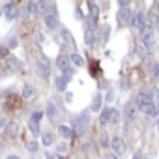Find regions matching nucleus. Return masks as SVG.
Listing matches in <instances>:
<instances>
[{
    "label": "nucleus",
    "instance_id": "nucleus-23",
    "mask_svg": "<svg viewBox=\"0 0 159 159\" xmlns=\"http://www.w3.org/2000/svg\"><path fill=\"white\" fill-rule=\"evenodd\" d=\"M88 8L92 10V19H96V17H98V13H99L98 4H96V2H88Z\"/></svg>",
    "mask_w": 159,
    "mask_h": 159
},
{
    "label": "nucleus",
    "instance_id": "nucleus-29",
    "mask_svg": "<svg viewBox=\"0 0 159 159\" xmlns=\"http://www.w3.org/2000/svg\"><path fill=\"white\" fill-rule=\"evenodd\" d=\"M137 109V103H127V116H133Z\"/></svg>",
    "mask_w": 159,
    "mask_h": 159
},
{
    "label": "nucleus",
    "instance_id": "nucleus-45",
    "mask_svg": "<svg viewBox=\"0 0 159 159\" xmlns=\"http://www.w3.org/2000/svg\"><path fill=\"white\" fill-rule=\"evenodd\" d=\"M109 159H118V157H116V155H114V153H112V155H111V157H109Z\"/></svg>",
    "mask_w": 159,
    "mask_h": 159
},
{
    "label": "nucleus",
    "instance_id": "nucleus-10",
    "mask_svg": "<svg viewBox=\"0 0 159 159\" xmlns=\"http://www.w3.org/2000/svg\"><path fill=\"white\" fill-rule=\"evenodd\" d=\"M6 135L8 137H17L19 135V124L17 122H10L6 125Z\"/></svg>",
    "mask_w": 159,
    "mask_h": 159
},
{
    "label": "nucleus",
    "instance_id": "nucleus-20",
    "mask_svg": "<svg viewBox=\"0 0 159 159\" xmlns=\"http://www.w3.org/2000/svg\"><path fill=\"white\" fill-rule=\"evenodd\" d=\"M58 133H60L62 137H66V139H69L73 131H71V127H67V125H60V127H58Z\"/></svg>",
    "mask_w": 159,
    "mask_h": 159
},
{
    "label": "nucleus",
    "instance_id": "nucleus-44",
    "mask_svg": "<svg viewBox=\"0 0 159 159\" xmlns=\"http://www.w3.org/2000/svg\"><path fill=\"white\" fill-rule=\"evenodd\" d=\"M47 159H54V155H51V153H47Z\"/></svg>",
    "mask_w": 159,
    "mask_h": 159
},
{
    "label": "nucleus",
    "instance_id": "nucleus-5",
    "mask_svg": "<svg viewBox=\"0 0 159 159\" xmlns=\"http://www.w3.org/2000/svg\"><path fill=\"white\" fill-rule=\"evenodd\" d=\"M6 67L11 69V71H21L23 64H21V60H17L15 56H10V58H6Z\"/></svg>",
    "mask_w": 159,
    "mask_h": 159
},
{
    "label": "nucleus",
    "instance_id": "nucleus-24",
    "mask_svg": "<svg viewBox=\"0 0 159 159\" xmlns=\"http://www.w3.org/2000/svg\"><path fill=\"white\" fill-rule=\"evenodd\" d=\"M101 96H96L94 98V103H92V111H99V107H101Z\"/></svg>",
    "mask_w": 159,
    "mask_h": 159
},
{
    "label": "nucleus",
    "instance_id": "nucleus-21",
    "mask_svg": "<svg viewBox=\"0 0 159 159\" xmlns=\"http://www.w3.org/2000/svg\"><path fill=\"white\" fill-rule=\"evenodd\" d=\"M118 120H120V112H118L116 109H111V116H109V122H111V124H118Z\"/></svg>",
    "mask_w": 159,
    "mask_h": 159
},
{
    "label": "nucleus",
    "instance_id": "nucleus-22",
    "mask_svg": "<svg viewBox=\"0 0 159 159\" xmlns=\"http://www.w3.org/2000/svg\"><path fill=\"white\" fill-rule=\"evenodd\" d=\"M109 32H111V26H109V25H103V26H101V39H103V41L109 39Z\"/></svg>",
    "mask_w": 159,
    "mask_h": 159
},
{
    "label": "nucleus",
    "instance_id": "nucleus-32",
    "mask_svg": "<svg viewBox=\"0 0 159 159\" xmlns=\"http://www.w3.org/2000/svg\"><path fill=\"white\" fill-rule=\"evenodd\" d=\"M28 125H30V131H32L34 135H38V133H39V125H38V124H34V122H30Z\"/></svg>",
    "mask_w": 159,
    "mask_h": 159
},
{
    "label": "nucleus",
    "instance_id": "nucleus-34",
    "mask_svg": "<svg viewBox=\"0 0 159 159\" xmlns=\"http://www.w3.org/2000/svg\"><path fill=\"white\" fill-rule=\"evenodd\" d=\"M62 36H64V39H66V41H69V39H71V34H69L67 30H64V32H62Z\"/></svg>",
    "mask_w": 159,
    "mask_h": 159
},
{
    "label": "nucleus",
    "instance_id": "nucleus-7",
    "mask_svg": "<svg viewBox=\"0 0 159 159\" xmlns=\"http://www.w3.org/2000/svg\"><path fill=\"white\" fill-rule=\"evenodd\" d=\"M129 21H133L131 10H120V13H118V23H120V25H127Z\"/></svg>",
    "mask_w": 159,
    "mask_h": 159
},
{
    "label": "nucleus",
    "instance_id": "nucleus-4",
    "mask_svg": "<svg viewBox=\"0 0 159 159\" xmlns=\"http://www.w3.org/2000/svg\"><path fill=\"white\" fill-rule=\"evenodd\" d=\"M137 107L140 109L142 105H146V103H152V92H148V90H142L139 96H137Z\"/></svg>",
    "mask_w": 159,
    "mask_h": 159
},
{
    "label": "nucleus",
    "instance_id": "nucleus-15",
    "mask_svg": "<svg viewBox=\"0 0 159 159\" xmlns=\"http://www.w3.org/2000/svg\"><path fill=\"white\" fill-rule=\"evenodd\" d=\"M54 84H56V90L64 92V90H66V84H67V81H66L64 77H56V79H54Z\"/></svg>",
    "mask_w": 159,
    "mask_h": 159
},
{
    "label": "nucleus",
    "instance_id": "nucleus-9",
    "mask_svg": "<svg viewBox=\"0 0 159 159\" xmlns=\"http://www.w3.org/2000/svg\"><path fill=\"white\" fill-rule=\"evenodd\" d=\"M56 66H58L60 69L67 71V69H69V56H67V54H60V56L56 58Z\"/></svg>",
    "mask_w": 159,
    "mask_h": 159
},
{
    "label": "nucleus",
    "instance_id": "nucleus-11",
    "mask_svg": "<svg viewBox=\"0 0 159 159\" xmlns=\"http://www.w3.org/2000/svg\"><path fill=\"white\" fill-rule=\"evenodd\" d=\"M140 111H142L144 114H148V116H155V114H157V107H155L153 103H146V105H142Z\"/></svg>",
    "mask_w": 159,
    "mask_h": 159
},
{
    "label": "nucleus",
    "instance_id": "nucleus-14",
    "mask_svg": "<svg viewBox=\"0 0 159 159\" xmlns=\"http://www.w3.org/2000/svg\"><path fill=\"white\" fill-rule=\"evenodd\" d=\"M146 25L152 26V28H153V26H159V15H157V13H150L148 19H146Z\"/></svg>",
    "mask_w": 159,
    "mask_h": 159
},
{
    "label": "nucleus",
    "instance_id": "nucleus-18",
    "mask_svg": "<svg viewBox=\"0 0 159 159\" xmlns=\"http://www.w3.org/2000/svg\"><path fill=\"white\" fill-rule=\"evenodd\" d=\"M69 60H71L75 66H79V67H81V66H84V60H83V56H79V54H69Z\"/></svg>",
    "mask_w": 159,
    "mask_h": 159
},
{
    "label": "nucleus",
    "instance_id": "nucleus-2",
    "mask_svg": "<svg viewBox=\"0 0 159 159\" xmlns=\"http://www.w3.org/2000/svg\"><path fill=\"white\" fill-rule=\"evenodd\" d=\"M140 41H142L144 45H148V47L153 43V28H152V26L146 25V26L140 30Z\"/></svg>",
    "mask_w": 159,
    "mask_h": 159
},
{
    "label": "nucleus",
    "instance_id": "nucleus-13",
    "mask_svg": "<svg viewBox=\"0 0 159 159\" xmlns=\"http://www.w3.org/2000/svg\"><path fill=\"white\" fill-rule=\"evenodd\" d=\"M137 52H139V56H142V58H144V56H148L150 47H148V45H144L142 41H139V43H137Z\"/></svg>",
    "mask_w": 159,
    "mask_h": 159
},
{
    "label": "nucleus",
    "instance_id": "nucleus-8",
    "mask_svg": "<svg viewBox=\"0 0 159 159\" xmlns=\"http://www.w3.org/2000/svg\"><path fill=\"white\" fill-rule=\"evenodd\" d=\"M131 23H133V26H137V28H140V30H142V28L146 26V17H144V13H142V11H139V13L133 17V21H131Z\"/></svg>",
    "mask_w": 159,
    "mask_h": 159
},
{
    "label": "nucleus",
    "instance_id": "nucleus-46",
    "mask_svg": "<svg viewBox=\"0 0 159 159\" xmlns=\"http://www.w3.org/2000/svg\"><path fill=\"white\" fill-rule=\"evenodd\" d=\"M157 129H159V122H157Z\"/></svg>",
    "mask_w": 159,
    "mask_h": 159
},
{
    "label": "nucleus",
    "instance_id": "nucleus-43",
    "mask_svg": "<svg viewBox=\"0 0 159 159\" xmlns=\"http://www.w3.org/2000/svg\"><path fill=\"white\" fill-rule=\"evenodd\" d=\"M8 159H19V157H17V155H10Z\"/></svg>",
    "mask_w": 159,
    "mask_h": 159
},
{
    "label": "nucleus",
    "instance_id": "nucleus-31",
    "mask_svg": "<svg viewBox=\"0 0 159 159\" xmlns=\"http://www.w3.org/2000/svg\"><path fill=\"white\" fill-rule=\"evenodd\" d=\"M0 56H2V58H10V49L8 47H0Z\"/></svg>",
    "mask_w": 159,
    "mask_h": 159
},
{
    "label": "nucleus",
    "instance_id": "nucleus-19",
    "mask_svg": "<svg viewBox=\"0 0 159 159\" xmlns=\"http://www.w3.org/2000/svg\"><path fill=\"white\" fill-rule=\"evenodd\" d=\"M94 39H96V34H94L92 30H88V28H86V30H84V41H86L88 45H92V43H94Z\"/></svg>",
    "mask_w": 159,
    "mask_h": 159
},
{
    "label": "nucleus",
    "instance_id": "nucleus-40",
    "mask_svg": "<svg viewBox=\"0 0 159 159\" xmlns=\"http://www.w3.org/2000/svg\"><path fill=\"white\" fill-rule=\"evenodd\" d=\"M120 6H122V8H127L129 2H127V0H120Z\"/></svg>",
    "mask_w": 159,
    "mask_h": 159
},
{
    "label": "nucleus",
    "instance_id": "nucleus-16",
    "mask_svg": "<svg viewBox=\"0 0 159 159\" xmlns=\"http://www.w3.org/2000/svg\"><path fill=\"white\" fill-rule=\"evenodd\" d=\"M32 96H34V88L30 84H25V88H23V99H30Z\"/></svg>",
    "mask_w": 159,
    "mask_h": 159
},
{
    "label": "nucleus",
    "instance_id": "nucleus-37",
    "mask_svg": "<svg viewBox=\"0 0 159 159\" xmlns=\"http://www.w3.org/2000/svg\"><path fill=\"white\" fill-rule=\"evenodd\" d=\"M92 73H94V75L98 73V62H92Z\"/></svg>",
    "mask_w": 159,
    "mask_h": 159
},
{
    "label": "nucleus",
    "instance_id": "nucleus-25",
    "mask_svg": "<svg viewBox=\"0 0 159 159\" xmlns=\"http://www.w3.org/2000/svg\"><path fill=\"white\" fill-rule=\"evenodd\" d=\"M41 118H43V112H34V114H32V118H30V122H34V124H38V125H39Z\"/></svg>",
    "mask_w": 159,
    "mask_h": 159
},
{
    "label": "nucleus",
    "instance_id": "nucleus-27",
    "mask_svg": "<svg viewBox=\"0 0 159 159\" xmlns=\"http://www.w3.org/2000/svg\"><path fill=\"white\" fill-rule=\"evenodd\" d=\"M26 10H28L30 13L38 11V2H26Z\"/></svg>",
    "mask_w": 159,
    "mask_h": 159
},
{
    "label": "nucleus",
    "instance_id": "nucleus-3",
    "mask_svg": "<svg viewBox=\"0 0 159 159\" xmlns=\"http://www.w3.org/2000/svg\"><path fill=\"white\" fill-rule=\"evenodd\" d=\"M4 15H6V19H8V21H13V19L19 15L17 4H15V2H8V4L4 6Z\"/></svg>",
    "mask_w": 159,
    "mask_h": 159
},
{
    "label": "nucleus",
    "instance_id": "nucleus-42",
    "mask_svg": "<svg viewBox=\"0 0 159 159\" xmlns=\"http://www.w3.org/2000/svg\"><path fill=\"white\" fill-rule=\"evenodd\" d=\"M155 13L159 15V2H155Z\"/></svg>",
    "mask_w": 159,
    "mask_h": 159
},
{
    "label": "nucleus",
    "instance_id": "nucleus-33",
    "mask_svg": "<svg viewBox=\"0 0 159 159\" xmlns=\"http://www.w3.org/2000/svg\"><path fill=\"white\" fill-rule=\"evenodd\" d=\"M71 77H73V71H69V69H67V71L64 73V79H66V81H69Z\"/></svg>",
    "mask_w": 159,
    "mask_h": 159
},
{
    "label": "nucleus",
    "instance_id": "nucleus-12",
    "mask_svg": "<svg viewBox=\"0 0 159 159\" xmlns=\"http://www.w3.org/2000/svg\"><path fill=\"white\" fill-rule=\"evenodd\" d=\"M45 25H47L49 28H56V26H58L56 15H54V13H47V15H45Z\"/></svg>",
    "mask_w": 159,
    "mask_h": 159
},
{
    "label": "nucleus",
    "instance_id": "nucleus-47",
    "mask_svg": "<svg viewBox=\"0 0 159 159\" xmlns=\"http://www.w3.org/2000/svg\"><path fill=\"white\" fill-rule=\"evenodd\" d=\"M0 15H2V10H0Z\"/></svg>",
    "mask_w": 159,
    "mask_h": 159
},
{
    "label": "nucleus",
    "instance_id": "nucleus-6",
    "mask_svg": "<svg viewBox=\"0 0 159 159\" xmlns=\"http://www.w3.org/2000/svg\"><path fill=\"white\" fill-rule=\"evenodd\" d=\"M111 146H112L114 153H124V150H125V146H124V140H122L120 137H114V139L111 140Z\"/></svg>",
    "mask_w": 159,
    "mask_h": 159
},
{
    "label": "nucleus",
    "instance_id": "nucleus-41",
    "mask_svg": "<svg viewBox=\"0 0 159 159\" xmlns=\"http://www.w3.org/2000/svg\"><path fill=\"white\" fill-rule=\"evenodd\" d=\"M133 159H144V155L139 152V153H135V155H133Z\"/></svg>",
    "mask_w": 159,
    "mask_h": 159
},
{
    "label": "nucleus",
    "instance_id": "nucleus-17",
    "mask_svg": "<svg viewBox=\"0 0 159 159\" xmlns=\"http://www.w3.org/2000/svg\"><path fill=\"white\" fill-rule=\"evenodd\" d=\"M109 116H111V109H105V111L101 112V116H99V124H101V125H107V124H109Z\"/></svg>",
    "mask_w": 159,
    "mask_h": 159
},
{
    "label": "nucleus",
    "instance_id": "nucleus-38",
    "mask_svg": "<svg viewBox=\"0 0 159 159\" xmlns=\"http://www.w3.org/2000/svg\"><path fill=\"white\" fill-rule=\"evenodd\" d=\"M153 75H155V77H159V64H155V66H153Z\"/></svg>",
    "mask_w": 159,
    "mask_h": 159
},
{
    "label": "nucleus",
    "instance_id": "nucleus-28",
    "mask_svg": "<svg viewBox=\"0 0 159 159\" xmlns=\"http://www.w3.org/2000/svg\"><path fill=\"white\" fill-rule=\"evenodd\" d=\"M47 114H49L51 118H54V116H56V107H54L52 103H49V107H47Z\"/></svg>",
    "mask_w": 159,
    "mask_h": 159
},
{
    "label": "nucleus",
    "instance_id": "nucleus-30",
    "mask_svg": "<svg viewBox=\"0 0 159 159\" xmlns=\"http://www.w3.org/2000/svg\"><path fill=\"white\" fill-rule=\"evenodd\" d=\"M26 148H28L30 152H36V150H38V142H36V140H30V142H26Z\"/></svg>",
    "mask_w": 159,
    "mask_h": 159
},
{
    "label": "nucleus",
    "instance_id": "nucleus-36",
    "mask_svg": "<svg viewBox=\"0 0 159 159\" xmlns=\"http://www.w3.org/2000/svg\"><path fill=\"white\" fill-rule=\"evenodd\" d=\"M15 47H17V39H11L10 45H8V49H15Z\"/></svg>",
    "mask_w": 159,
    "mask_h": 159
},
{
    "label": "nucleus",
    "instance_id": "nucleus-39",
    "mask_svg": "<svg viewBox=\"0 0 159 159\" xmlns=\"http://www.w3.org/2000/svg\"><path fill=\"white\" fill-rule=\"evenodd\" d=\"M71 99H73V94H71V92H67V94H66V101H67V103H69V101H71Z\"/></svg>",
    "mask_w": 159,
    "mask_h": 159
},
{
    "label": "nucleus",
    "instance_id": "nucleus-26",
    "mask_svg": "<svg viewBox=\"0 0 159 159\" xmlns=\"http://www.w3.org/2000/svg\"><path fill=\"white\" fill-rule=\"evenodd\" d=\"M52 140H54V139H52V135H51V133H45V135H43V144H45V146H51V144H52Z\"/></svg>",
    "mask_w": 159,
    "mask_h": 159
},
{
    "label": "nucleus",
    "instance_id": "nucleus-1",
    "mask_svg": "<svg viewBox=\"0 0 159 159\" xmlns=\"http://www.w3.org/2000/svg\"><path fill=\"white\" fill-rule=\"evenodd\" d=\"M38 71L41 73V77H49L51 73V62L47 56H39L38 58Z\"/></svg>",
    "mask_w": 159,
    "mask_h": 159
},
{
    "label": "nucleus",
    "instance_id": "nucleus-35",
    "mask_svg": "<svg viewBox=\"0 0 159 159\" xmlns=\"http://www.w3.org/2000/svg\"><path fill=\"white\" fill-rule=\"evenodd\" d=\"M107 142H109V140H107V135H101V146H103V148H105V146H109Z\"/></svg>",
    "mask_w": 159,
    "mask_h": 159
}]
</instances>
